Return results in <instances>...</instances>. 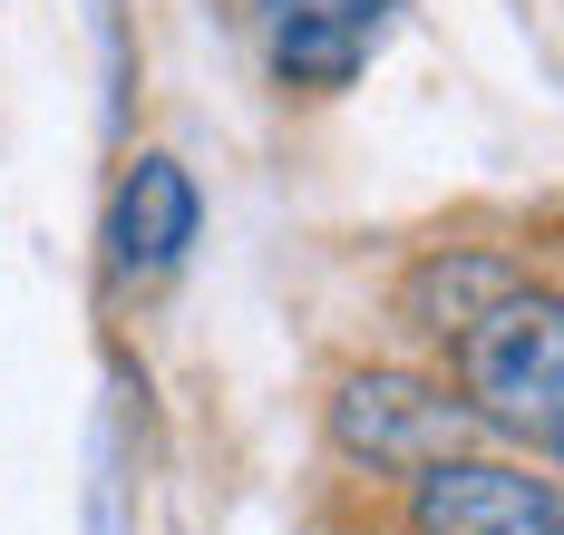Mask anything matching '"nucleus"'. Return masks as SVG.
<instances>
[{"instance_id":"f257e3e1","label":"nucleus","mask_w":564,"mask_h":535,"mask_svg":"<svg viewBox=\"0 0 564 535\" xmlns=\"http://www.w3.org/2000/svg\"><path fill=\"white\" fill-rule=\"evenodd\" d=\"M457 370H467V410L497 418L507 438H525L535 458H555L564 438V312L545 283H525L516 302H497L467 341H457Z\"/></svg>"},{"instance_id":"f03ea898","label":"nucleus","mask_w":564,"mask_h":535,"mask_svg":"<svg viewBox=\"0 0 564 535\" xmlns=\"http://www.w3.org/2000/svg\"><path fill=\"white\" fill-rule=\"evenodd\" d=\"M467 428H477V410L457 400L448 380H429V370L370 360V370H340L332 380V448L350 468L409 477L429 458H448V448H467Z\"/></svg>"},{"instance_id":"7ed1b4c3","label":"nucleus","mask_w":564,"mask_h":535,"mask_svg":"<svg viewBox=\"0 0 564 535\" xmlns=\"http://www.w3.org/2000/svg\"><path fill=\"white\" fill-rule=\"evenodd\" d=\"M409 526L419 535H564V496L545 468L448 448V458L409 468Z\"/></svg>"},{"instance_id":"20e7f679","label":"nucleus","mask_w":564,"mask_h":535,"mask_svg":"<svg viewBox=\"0 0 564 535\" xmlns=\"http://www.w3.org/2000/svg\"><path fill=\"white\" fill-rule=\"evenodd\" d=\"M390 10L399 0H253L263 68H273L282 88H302V98H332L390 40Z\"/></svg>"},{"instance_id":"39448f33","label":"nucleus","mask_w":564,"mask_h":535,"mask_svg":"<svg viewBox=\"0 0 564 535\" xmlns=\"http://www.w3.org/2000/svg\"><path fill=\"white\" fill-rule=\"evenodd\" d=\"M195 225H205V195L175 166L166 146L127 156V176L108 195V273L117 283H166L175 263L195 253Z\"/></svg>"},{"instance_id":"423d86ee","label":"nucleus","mask_w":564,"mask_h":535,"mask_svg":"<svg viewBox=\"0 0 564 535\" xmlns=\"http://www.w3.org/2000/svg\"><path fill=\"white\" fill-rule=\"evenodd\" d=\"M516 293H525V263H516L507 243H438V253H419V263L399 273V321H409L419 341L457 351V341Z\"/></svg>"}]
</instances>
